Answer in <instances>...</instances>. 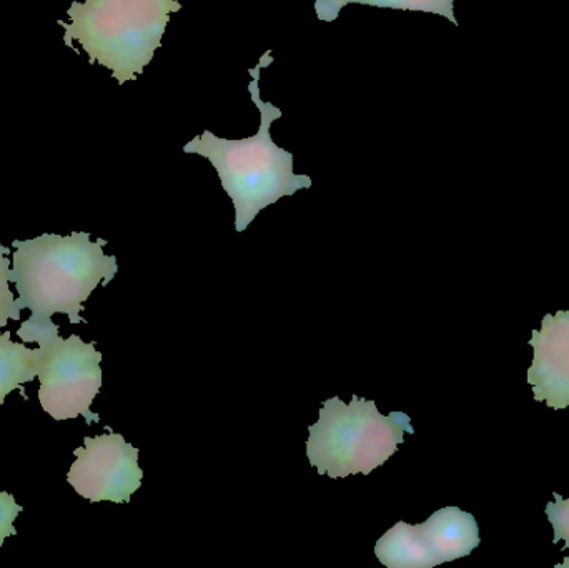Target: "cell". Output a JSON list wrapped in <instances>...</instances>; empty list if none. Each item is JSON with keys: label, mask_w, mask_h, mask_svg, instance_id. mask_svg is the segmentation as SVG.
I'll return each mask as SVG.
<instances>
[{"label": "cell", "mask_w": 569, "mask_h": 568, "mask_svg": "<svg viewBox=\"0 0 569 568\" xmlns=\"http://www.w3.org/2000/svg\"><path fill=\"white\" fill-rule=\"evenodd\" d=\"M557 567H560V568H569V557H567V559H565V562L561 564V566H557Z\"/></svg>", "instance_id": "obj_15"}, {"label": "cell", "mask_w": 569, "mask_h": 568, "mask_svg": "<svg viewBox=\"0 0 569 568\" xmlns=\"http://www.w3.org/2000/svg\"><path fill=\"white\" fill-rule=\"evenodd\" d=\"M272 62V50H267L256 69L250 70L249 92L262 116L256 136L229 140L206 130L183 147V152L207 157L216 167L223 189L236 206L237 232H243L266 207L298 190L310 189L313 183L310 177L293 172V153L277 146L270 136V127L282 117V110L260 99L259 82L260 70Z\"/></svg>", "instance_id": "obj_2"}, {"label": "cell", "mask_w": 569, "mask_h": 568, "mask_svg": "<svg viewBox=\"0 0 569 568\" xmlns=\"http://www.w3.org/2000/svg\"><path fill=\"white\" fill-rule=\"evenodd\" d=\"M40 349H29L26 343L12 342V333H0V406L12 390L32 382L39 370Z\"/></svg>", "instance_id": "obj_10"}, {"label": "cell", "mask_w": 569, "mask_h": 568, "mask_svg": "<svg viewBox=\"0 0 569 568\" xmlns=\"http://www.w3.org/2000/svg\"><path fill=\"white\" fill-rule=\"evenodd\" d=\"M307 457L320 476L331 479L370 476L383 466L405 434H415L411 419L405 412L381 416L375 400L351 396V403L338 397L325 400L320 419L308 427Z\"/></svg>", "instance_id": "obj_4"}, {"label": "cell", "mask_w": 569, "mask_h": 568, "mask_svg": "<svg viewBox=\"0 0 569 568\" xmlns=\"http://www.w3.org/2000/svg\"><path fill=\"white\" fill-rule=\"evenodd\" d=\"M76 462L67 482L92 504H129L142 486L139 449L126 442L120 434L86 437L83 447L73 450Z\"/></svg>", "instance_id": "obj_6"}, {"label": "cell", "mask_w": 569, "mask_h": 568, "mask_svg": "<svg viewBox=\"0 0 569 568\" xmlns=\"http://www.w3.org/2000/svg\"><path fill=\"white\" fill-rule=\"evenodd\" d=\"M103 246L107 240L92 242L87 232L13 240L10 282L16 283L20 309L32 313L23 323H49L56 313H66L70 323H86L80 317L83 302L100 282H112L119 270L116 257L106 256Z\"/></svg>", "instance_id": "obj_1"}, {"label": "cell", "mask_w": 569, "mask_h": 568, "mask_svg": "<svg viewBox=\"0 0 569 568\" xmlns=\"http://www.w3.org/2000/svg\"><path fill=\"white\" fill-rule=\"evenodd\" d=\"M23 507L16 502L10 494L0 492V547L7 537L16 536L17 530L13 529V522L17 517L22 514Z\"/></svg>", "instance_id": "obj_14"}, {"label": "cell", "mask_w": 569, "mask_h": 568, "mask_svg": "<svg viewBox=\"0 0 569 568\" xmlns=\"http://www.w3.org/2000/svg\"><path fill=\"white\" fill-rule=\"evenodd\" d=\"M533 362L528 369V383L537 402L550 409L569 407V310L547 313L541 329L531 332Z\"/></svg>", "instance_id": "obj_7"}, {"label": "cell", "mask_w": 569, "mask_h": 568, "mask_svg": "<svg viewBox=\"0 0 569 568\" xmlns=\"http://www.w3.org/2000/svg\"><path fill=\"white\" fill-rule=\"evenodd\" d=\"M557 502H550L547 506V516L553 526L555 537L553 544H565L563 550L569 549V500H565L560 494H553Z\"/></svg>", "instance_id": "obj_13"}, {"label": "cell", "mask_w": 569, "mask_h": 568, "mask_svg": "<svg viewBox=\"0 0 569 568\" xmlns=\"http://www.w3.org/2000/svg\"><path fill=\"white\" fill-rule=\"evenodd\" d=\"M17 336L22 342L39 343L37 377L42 409L59 422L79 416L89 426L99 422L100 417L90 410L102 387V353L97 352L96 343L83 342L79 336L62 339L52 320L40 326L22 323Z\"/></svg>", "instance_id": "obj_5"}, {"label": "cell", "mask_w": 569, "mask_h": 568, "mask_svg": "<svg viewBox=\"0 0 569 568\" xmlns=\"http://www.w3.org/2000/svg\"><path fill=\"white\" fill-rule=\"evenodd\" d=\"M375 556L388 568L437 567V557L425 537L421 526L398 522L375 547Z\"/></svg>", "instance_id": "obj_9"}, {"label": "cell", "mask_w": 569, "mask_h": 568, "mask_svg": "<svg viewBox=\"0 0 569 568\" xmlns=\"http://www.w3.org/2000/svg\"><path fill=\"white\" fill-rule=\"evenodd\" d=\"M9 253L10 249L0 243V327H6L10 319L19 320L22 312L9 287L10 260L7 259Z\"/></svg>", "instance_id": "obj_12"}, {"label": "cell", "mask_w": 569, "mask_h": 568, "mask_svg": "<svg viewBox=\"0 0 569 568\" xmlns=\"http://www.w3.org/2000/svg\"><path fill=\"white\" fill-rule=\"evenodd\" d=\"M420 526L438 566L470 556L481 544L477 520L458 507L437 510Z\"/></svg>", "instance_id": "obj_8"}, {"label": "cell", "mask_w": 569, "mask_h": 568, "mask_svg": "<svg viewBox=\"0 0 569 568\" xmlns=\"http://www.w3.org/2000/svg\"><path fill=\"white\" fill-rule=\"evenodd\" d=\"M348 3H361V6L381 7V9L413 10V12L437 13L447 17L458 26L455 17V0H317L315 10L318 19L325 22H333L340 16V10Z\"/></svg>", "instance_id": "obj_11"}, {"label": "cell", "mask_w": 569, "mask_h": 568, "mask_svg": "<svg viewBox=\"0 0 569 568\" xmlns=\"http://www.w3.org/2000/svg\"><path fill=\"white\" fill-rule=\"evenodd\" d=\"M182 3L176 0H86L67 10L63 42H79L90 63L99 62L123 86L146 70L162 46L167 23Z\"/></svg>", "instance_id": "obj_3"}]
</instances>
